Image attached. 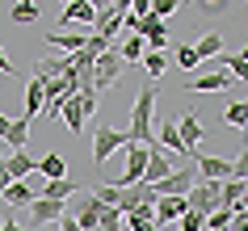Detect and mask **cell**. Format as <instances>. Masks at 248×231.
<instances>
[{"mask_svg":"<svg viewBox=\"0 0 248 231\" xmlns=\"http://www.w3.org/2000/svg\"><path fill=\"white\" fill-rule=\"evenodd\" d=\"M156 84H147V89L135 92V105H131V143H156L152 139V126H156Z\"/></svg>","mask_w":248,"mask_h":231,"instance_id":"6da1fadb","label":"cell"},{"mask_svg":"<svg viewBox=\"0 0 248 231\" xmlns=\"http://www.w3.org/2000/svg\"><path fill=\"white\" fill-rule=\"evenodd\" d=\"M194 168H198V181H227L248 172L244 160H223V155H202V152H194Z\"/></svg>","mask_w":248,"mask_h":231,"instance_id":"7a4b0ae2","label":"cell"},{"mask_svg":"<svg viewBox=\"0 0 248 231\" xmlns=\"http://www.w3.org/2000/svg\"><path fill=\"white\" fill-rule=\"evenodd\" d=\"M194 181H198L194 160H181V164L172 168L164 181H156V185H152V193H156V198H185V193L194 189Z\"/></svg>","mask_w":248,"mask_h":231,"instance_id":"3957f363","label":"cell"},{"mask_svg":"<svg viewBox=\"0 0 248 231\" xmlns=\"http://www.w3.org/2000/svg\"><path fill=\"white\" fill-rule=\"evenodd\" d=\"M122 55L118 51H101L97 55V59H93V92H97V97H101L105 89H114L118 84V76H122Z\"/></svg>","mask_w":248,"mask_h":231,"instance_id":"277c9868","label":"cell"},{"mask_svg":"<svg viewBox=\"0 0 248 231\" xmlns=\"http://www.w3.org/2000/svg\"><path fill=\"white\" fill-rule=\"evenodd\" d=\"M147 147L152 143H126L122 152H126V168H122V177L114 181L118 189H126V185H139L143 181V168H147Z\"/></svg>","mask_w":248,"mask_h":231,"instance_id":"5b68a950","label":"cell"},{"mask_svg":"<svg viewBox=\"0 0 248 231\" xmlns=\"http://www.w3.org/2000/svg\"><path fill=\"white\" fill-rule=\"evenodd\" d=\"M126 143H131V135H126V130L101 126V130H97V139H93V164H105V160H109L114 152H122Z\"/></svg>","mask_w":248,"mask_h":231,"instance_id":"8992f818","label":"cell"},{"mask_svg":"<svg viewBox=\"0 0 248 231\" xmlns=\"http://www.w3.org/2000/svg\"><path fill=\"white\" fill-rule=\"evenodd\" d=\"M172 160L169 155H164V147H160V143H152V147H147V168H143V185H156V181H164L172 172Z\"/></svg>","mask_w":248,"mask_h":231,"instance_id":"52a82bcc","label":"cell"},{"mask_svg":"<svg viewBox=\"0 0 248 231\" xmlns=\"http://www.w3.org/2000/svg\"><path fill=\"white\" fill-rule=\"evenodd\" d=\"M67 210V202H55V198H34L30 202V227H46V223H55V218Z\"/></svg>","mask_w":248,"mask_h":231,"instance_id":"ba28073f","label":"cell"},{"mask_svg":"<svg viewBox=\"0 0 248 231\" xmlns=\"http://www.w3.org/2000/svg\"><path fill=\"white\" fill-rule=\"evenodd\" d=\"M172 126H177V135H181V143L189 147V160H194L198 143H202V135H206V126H202V118H198L194 109H189V114H181L177 122H172Z\"/></svg>","mask_w":248,"mask_h":231,"instance_id":"9c48e42d","label":"cell"},{"mask_svg":"<svg viewBox=\"0 0 248 231\" xmlns=\"http://www.w3.org/2000/svg\"><path fill=\"white\" fill-rule=\"evenodd\" d=\"M185 89H189V92H227V89H232V76H227L223 67H210V72L194 76Z\"/></svg>","mask_w":248,"mask_h":231,"instance_id":"30bf717a","label":"cell"},{"mask_svg":"<svg viewBox=\"0 0 248 231\" xmlns=\"http://www.w3.org/2000/svg\"><path fill=\"white\" fill-rule=\"evenodd\" d=\"M67 21H76V26H97V9H93L89 0H67L63 13H59V30H67Z\"/></svg>","mask_w":248,"mask_h":231,"instance_id":"8fae6325","label":"cell"},{"mask_svg":"<svg viewBox=\"0 0 248 231\" xmlns=\"http://www.w3.org/2000/svg\"><path fill=\"white\" fill-rule=\"evenodd\" d=\"M189 206H185V198H156V210H152V218H156V227H164V223H172V218H181Z\"/></svg>","mask_w":248,"mask_h":231,"instance_id":"7c38bea8","label":"cell"},{"mask_svg":"<svg viewBox=\"0 0 248 231\" xmlns=\"http://www.w3.org/2000/svg\"><path fill=\"white\" fill-rule=\"evenodd\" d=\"M210 67H223L232 80H244V76H248V59H244V51H235V55H215V59H210Z\"/></svg>","mask_w":248,"mask_h":231,"instance_id":"4fadbf2b","label":"cell"},{"mask_svg":"<svg viewBox=\"0 0 248 231\" xmlns=\"http://www.w3.org/2000/svg\"><path fill=\"white\" fill-rule=\"evenodd\" d=\"M152 130H160V147H169L177 160H189V147L181 143V135H177V126H172V122H160V126H152Z\"/></svg>","mask_w":248,"mask_h":231,"instance_id":"5bb4252c","label":"cell"},{"mask_svg":"<svg viewBox=\"0 0 248 231\" xmlns=\"http://www.w3.org/2000/svg\"><path fill=\"white\" fill-rule=\"evenodd\" d=\"M59 118L67 122V130H72V135H84V122H89V118H84V109H80L76 97H63V105H59Z\"/></svg>","mask_w":248,"mask_h":231,"instance_id":"9a60e30c","label":"cell"},{"mask_svg":"<svg viewBox=\"0 0 248 231\" xmlns=\"http://www.w3.org/2000/svg\"><path fill=\"white\" fill-rule=\"evenodd\" d=\"M46 42H51V46H59L63 55H76V51H84L89 34H63V30H51V34H46Z\"/></svg>","mask_w":248,"mask_h":231,"instance_id":"2e32d148","label":"cell"},{"mask_svg":"<svg viewBox=\"0 0 248 231\" xmlns=\"http://www.w3.org/2000/svg\"><path fill=\"white\" fill-rule=\"evenodd\" d=\"M67 67H72V59H67V55H46V59H38V63H34V76L51 80V76H63Z\"/></svg>","mask_w":248,"mask_h":231,"instance_id":"e0dca14e","label":"cell"},{"mask_svg":"<svg viewBox=\"0 0 248 231\" xmlns=\"http://www.w3.org/2000/svg\"><path fill=\"white\" fill-rule=\"evenodd\" d=\"M4 143H9L13 152H26V143H30V118H13L9 130H4Z\"/></svg>","mask_w":248,"mask_h":231,"instance_id":"ac0fdd59","label":"cell"},{"mask_svg":"<svg viewBox=\"0 0 248 231\" xmlns=\"http://www.w3.org/2000/svg\"><path fill=\"white\" fill-rule=\"evenodd\" d=\"M194 55H198V63H210L215 55H223V38L210 30V34H202V38L194 42Z\"/></svg>","mask_w":248,"mask_h":231,"instance_id":"d6986e66","label":"cell"},{"mask_svg":"<svg viewBox=\"0 0 248 231\" xmlns=\"http://www.w3.org/2000/svg\"><path fill=\"white\" fill-rule=\"evenodd\" d=\"M76 189H80L76 181H67V177H55V181H46V185H42V198H55V202H67V198H72Z\"/></svg>","mask_w":248,"mask_h":231,"instance_id":"ffe728a7","label":"cell"},{"mask_svg":"<svg viewBox=\"0 0 248 231\" xmlns=\"http://www.w3.org/2000/svg\"><path fill=\"white\" fill-rule=\"evenodd\" d=\"M4 172H9V177H13V181H26L30 172H34V160H30L26 152H13V155H9V160H4Z\"/></svg>","mask_w":248,"mask_h":231,"instance_id":"44dd1931","label":"cell"},{"mask_svg":"<svg viewBox=\"0 0 248 231\" xmlns=\"http://www.w3.org/2000/svg\"><path fill=\"white\" fill-rule=\"evenodd\" d=\"M97 215H101V202L97 198H84L80 202V215H72L80 223V231H97Z\"/></svg>","mask_w":248,"mask_h":231,"instance_id":"7402d4cb","label":"cell"},{"mask_svg":"<svg viewBox=\"0 0 248 231\" xmlns=\"http://www.w3.org/2000/svg\"><path fill=\"white\" fill-rule=\"evenodd\" d=\"M139 63H143L147 80H160L164 72H169V55H164V51H143V59H139Z\"/></svg>","mask_w":248,"mask_h":231,"instance_id":"603a6c76","label":"cell"},{"mask_svg":"<svg viewBox=\"0 0 248 231\" xmlns=\"http://www.w3.org/2000/svg\"><path fill=\"white\" fill-rule=\"evenodd\" d=\"M42 101H46L42 97V80L30 76V84H26V118L30 122H34V114H42Z\"/></svg>","mask_w":248,"mask_h":231,"instance_id":"cb8c5ba5","label":"cell"},{"mask_svg":"<svg viewBox=\"0 0 248 231\" xmlns=\"http://www.w3.org/2000/svg\"><path fill=\"white\" fill-rule=\"evenodd\" d=\"M0 198H4V202H9V206L17 210V206H30V202H34V189H30L26 181H13V185L0 193Z\"/></svg>","mask_w":248,"mask_h":231,"instance_id":"d4e9b609","label":"cell"},{"mask_svg":"<svg viewBox=\"0 0 248 231\" xmlns=\"http://www.w3.org/2000/svg\"><path fill=\"white\" fill-rule=\"evenodd\" d=\"M34 168H38V172H42L46 181H55V177H63V168H67V164H63V155H59V152H46Z\"/></svg>","mask_w":248,"mask_h":231,"instance_id":"484cf974","label":"cell"},{"mask_svg":"<svg viewBox=\"0 0 248 231\" xmlns=\"http://www.w3.org/2000/svg\"><path fill=\"white\" fill-rule=\"evenodd\" d=\"M223 118H227V126L244 130V126H248V101H244V97H235V101L223 109Z\"/></svg>","mask_w":248,"mask_h":231,"instance_id":"4316f807","label":"cell"},{"mask_svg":"<svg viewBox=\"0 0 248 231\" xmlns=\"http://www.w3.org/2000/svg\"><path fill=\"white\" fill-rule=\"evenodd\" d=\"M232 218H235V215L227 210V206H215L202 223H206V231H227V227H232Z\"/></svg>","mask_w":248,"mask_h":231,"instance_id":"83f0119b","label":"cell"},{"mask_svg":"<svg viewBox=\"0 0 248 231\" xmlns=\"http://www.w3.org/2000/svg\"><path fill=\"white\" fill-rule=\"evenodd\" d=\"M143 51H147V42L131 34V38L122 42V51H118V55H122V63H139V59H143Z\"/></svg>","mask_w":248,"mask_h":231,"instance_id":"f1b7e54d","label":"cell"},{"mask_svg":"<svg viewBox=\"0 0 248 231\" xmlns=\"http://www.w3.org/2000/svg\"><path fill=\"white\" fill-rule=\"evenodd\" d=\"M177 9H181V0H152V13H147V17H156V21H169Z\"/></svg>","mask_w":248,"mask_h":231,"instance_id":"f546056e","label":"cell"},{"mask_svg":"<svg viewBox=\"0 0 248 231\" xmlns=\"http://www.w3.org/2000/svg\"><path fill=\"white\" fill-rule=\"evenodd\" d=\"M9 21H17V26H30V21H38V4H13Z\"/></svg>","mask_w":248,"mask_h":231,"instance_id":"4dcf8cb0","label":"cell"},{"mask_svg":"<svg viewBox=\"0 0 248 231\" xmlns=\"http://www.w3.org/2000/svg\"><path fill=\"white\" fill-rule=\"evenodd\" d=\"M177 67H185V72H198V55H194V46H181V51H177Z\"/></svg>","mask_w":248,"mask_h":231,"instance_id":"1f68e13d","label":"cell"},{"mask_svg":"<svg viewBox=\"0 0 248 231\" xmlns=\"http://www.w3.org/2000/svg\"><path fill=\"white\" fill-rule=\"evenodd\" d=\"M181 231H202V215H198V210H185L181 215Z\"/></svg>","mask_w":248,"mask_h":231,"instance_id":"d6a6232c","label":"cell"},{"mask_svg":"<svg viewBox=\"0 0 248 231\" xmlns=\"http://www.w3.org/2000/svg\"><path fill=\"white\" fill-rule=\"evenodd\" d=\"M126 13H131V17H147V13H152V0H131Z\"/></svg>","mask_w":248,"mask_h":231,"instance_id":"836d02e7","label":"cell"},{"mask_svg":"<svg viewBox=\"0 0 248 231\" xmlns=\"http://www.w3.org/2000/svg\"><path fill=\"white\" fill-rule=\"evenodd\" d=\"M55 227H59V231H80V223H76V218H72V215L63 210V215L55 218Z\"/></svg>","mask_w":248,"mask_h":231,"instance_id":"e575fe53","label":"cell"},{"mask_svg":"<svg viewBox=\"0 0 248 231\" xmlns=\"http://www.w3.org/2000/svg\"><path fill=\"white\" fill-rule=\"evenodd\" d=\"M198 9H206V13H219V9H227V0H198Z\"/></svg>","mask_w":248,"mask_h":231,"instance_id":"d590c367","label":"cell"},{"mask_svg":"<svg viewBox=\"0 0 248 231\" xmlns=\"http://www.w3.org/2000/svg\"><path fill=\"white\" fill-rule=\"evenodd\" d=\"M0 76H17V67L9 63V55H4V46H0Z\"/></svg>","mask_w":248,"mask_h":231,"instance_id":"8d00e7d4","label":"cell"},{"mask_svg":"<svg viewBox=\"0 0 248 231\" xmlns=\"http://www.w3.org/2000/svg\"><path fill=\"white\" fill-rule=\"evenodd\" d=\"M0 231H26V227H21L17 218H4V223H0Z\"/></svg>","mask_w":248,"mask_h":231,"instance_id":"74e56055","label":"cell"},{"mask_svg":"<svg viewBox=\"0 0 248 231\" xmlns=\"http://www.w3.org/2000/svg\"><path fill=\"white\" fill-rule=\"evenodd\" d=\"M9 185H13V177H9V172H4V164H0V193L9 189Z\"/></svg>","mask_w":248,"mask_h":231,"instance_id":"f35d334b","label":"cell"},{"mask_svg":"<svg viewBox=\"0 0 248 231\" xmlns=\"http://www.w3.org/2000/svg\"><path fill=\"white\" fill-rule=\"evenodd\" d=\"M93 9H97V13H105V9H109V4H114V0H89Z\"/></svg>","mask_w":248,"mask_h":231,"instance_id":"ab89813d","label":"cell"},{"mask_svg":"<svg viewBox=\"0 0 248 231\" xmlns=\"http://www.w3.org/2000/svg\"><path fill=\"white\" fill-rule=\"evenodd\" d=\"M9 122H13V118H4V114H0V139H4V130H9Z\"/></svg>","mask_w":248,"mask_h":231,"instance_id":"60d3db41","label":"cell"},{"mask_svg":"<svg viewBox=\"0 0 248 231\" xmlns=\"http://www.w3.org/2000/svg\"><path fill=\"white\" fill-rule=\"evenodd\" d=\"M17 4H34V0H17Z\"/></svg>","mask_w":248,"mask_h":231,"instance_id":"b9f144b4","label":"cell"},{"mask_svg":"<svg viewBox=\"0 0 248 231\" xmlns=\"http://www.w3.org/2000/svg\"><path fill=\"white\" fill-rule=\"evenodd\" d=\"M63 4H67V0H63Z\"/></svg>","mask_w":248,"mask_h":231,"instance_id":"7bdbcfd3","label":"cell"}]
</instances>
